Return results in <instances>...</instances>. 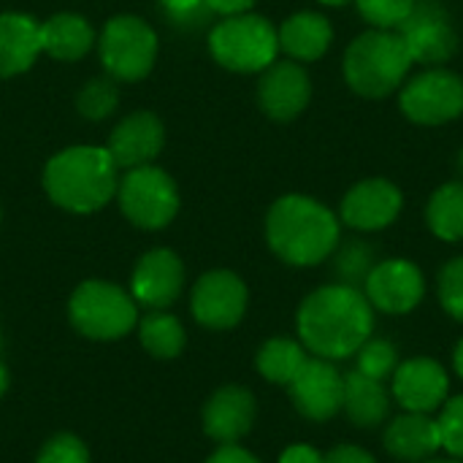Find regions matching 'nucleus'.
Listing matches in <instances>:
<instances>
[{
  "label": "nucleus",
  "instance_id": "1",
  "mask_svg": "<svg viewBox=\"0 0 463 463\" xmlns=\"http://www.w3.org/2000/svg\"><path fill=\"white\" fill-rule=\"evenodd\" d=\"M296 328L309 355L336 364L353 358L374 336V309L361 288L334 282L301 301Z\"/></svg>",
  "mask_w": 463,
  "mask_h": 463
},
{
  "label": "nucleus",
  "instance_id": "2",
  "mask_svg": "<svg viewBox=\"0 0 463 463\" xmlns=\"http://www.w3.org/2000/svg\"><path fill=\"white\" fill-rule=\"evenodd\" d=\"M266 241L271 252L290 266H317L336 252L342 220L309 195H282L269 209Z\"/></svg>",
  "mask_w": 463,
  "mask_h": 463
},
{
  "label": "nucleus",
  "instance_id": "3",
  "mask_svg": "<svg viewBox=\"0 0 463 463\" xmlns=\"http://www.w3.org/2000/svg\"><path fill=\"white\" fill-rule=\"evenodd\" d=\"M117 171L106 146H68L46 163L43 190L60 209L92 214L117 195Z\"/></svg>",
  "mask_w": 463,
  "mask_h": 463
},
{
  "label": "nucleus",
  "instance_id": "4",
  "mask_svg": "<svg viewBox=\"0 0 463 463\" xmlns=\"http://www.w3.org/2000/svg\"><path fill=\"white\" fill-rule=\"evenodd\" d=\"M415 60L399 30L372 27L361 33L345 52V81L361 98H388L396 92Z\"/></svg>",
  "mask_w": 463,
  "mask_h": 463
},
{
  "label": "nucleus",
  "instance_id": "5",
  "mask_svg": "<svg viewBox=\"0 0 463 463\" xmlns=\"http://www.w3.org/2000/svg\"><path fill=\"white\" fill-rule=\"evenodd\" d=\"M212 57L236 73H263L279 54L277 27L258 14H236L217 22L209 33Z\"/></svg>",
  "mask_w": 463,
  "mask_h": 463
},
{
  "label": "nucleus",
  "instance_id": "6",
  "mask_svg": "<svg viewBox=\"0 0 463 463\" xmlns=\"http://www.w3.org/2000/svg\"><path fill=\"white\" fill-rule=\"evenodd\" d=\"M71 323L79 334L98 339V342H111L125 336L136 326V298L125 293L122 288L100 279L81 282L68 304Z\"/></svg>",
  "mask_w": 463,
  "mask_h": 463
},
{
  "label": "nucleus",
  "instance_id": "7",
  "mask_svg": "<svg viewBox=\"0 0 463 463\" xmlns=\"http://www.w3.org/2000/svg\"><path fill=\"white\" fill-rule=\"evenodd\" d=\"M106 73L119 81H141L157 60V33L141 16H114L98 38Z\"/></svg>",
  "mask_w": 463,
  "mask_h": 463
},
{
  "label": "nucleus",
  "instance_id": "8",
  "mask_svg": "<svg viewBox=\"0 0 463 463\" xmlns=\"http://www.w3.org/2000/svg\"><path fill=\"white\" fill-rule=\"evenodd\" d=\"M117 198L122 214L144 231L165 228L179 212V190L157 165L130 168L117 184Z\"/></svg>",
  "mask_w": 463,
  "mask_h": 463
},
{
  "label": "nucleus",
  "instance_id": "9",
  "mask_svg": "<svg viewBox=\"0 0 463 463\" xmlns=\"http://www.w3.org/2000/svg\"><path fill=\"white\" fill-rule=\"evenodd\" d=\"M399 106L415 125H445L463 114V79L450 68L434 65L402 84Z\"/></svg>",
  "mask_w": 463,
  "mask_h": 463
},
{
  "label": "nucleus",
  "instance_id": "10",
  "mask_svg": "<svg viewBox=\"0 0 463 463\" xmlns=\"http://www.w3.org/2000/svg\"><path fill=\"white\" fill-rule=\"evenodd\" d=\"M364 296L374 312L410 315L426 296V279L418 263L407 258H388L372 266L364 279Z\"/></svg>",
  "mask_w": 463,
  "mask_h": 463
},
{
  "label": "nucleus",
  "instance_id": "11",
  "mask_svg": "<svg viewBox=\"0 0 463 463\" xmlns=\"http://www.w3.org/2000/svg\"><path fill=\"white\" fill-rule=\"evenodd\" d=\"M420 65H445L458 52V33L450 22V14L437 0H418L412 14L396 27Z\"/></svg>",
  "mask_w": 463,
  "mask_h": 463
},
{
  "label": "nucleus",
  "instance_id": "12",
  "mask_svg": "<svg viewBox=\"0 0 463 463\" xmlns=\"http://www.w3.org/2000/svg\"><path fill=\"white\" fill-rule=\"evenodd\" d=\"M450 393V377L437 358L415 355L399 361L396 372L391 374V396L399 402L404 412H423L431 415L442 410Z\"/></svg>",
  "mask_w": 463,
  "mask_h": 463
},
{
  "label": "nucleus",
  "instance_id": "13",
  "mask_svg": "<svg viewBox=\"0 0 463 463\" xmlns=\"http://www.w3.org/2000/svg\"><path fill=\"white\" fill-rule=\"evenodd\" d=\"M402 209H404L402 190L383 176H372L353 184L345 193L339 206V220L358 233H374L393 225Z\"/></svg>",
  "mask_w": 463,
  "mask_h": 463
},
{
  "label": "nucleus",
  "instance_id": "14",
  "mask_svg": "<svg viewBox=\"0 0 463 463\" xmlns=\"http://www.w3.org/2000/svg\"><path fill=\"white\" fill-rule=\"evenodd\" d=\"M293 407L315 423H326L342 412L345 396V374L336 369L334 361L309 355L301 372L288 385Z\"/></svg>",
  "mask_w": 463,
  "mask_h": 463
},
{
  "label": "nucleus",
  "instance_id": "15",
  "mask_svg": "<svg viewBox=\"0 0 463 463\" xmlns=\"http://www.w3.org/2000/svg\"><path fill=\"white\" fill-rule=\"evenodd\" d=\"M247 285L241 282L239 274L217 269L203 274L195 288H193V315L201 326L214 328V331H225L239 326V320L247 312Z\"/></svg>",
  "mask_w": 463,
  "mask_h": 463
},
{
  "label": "nucleus",
  "instance_id": "16",
  "mask_svg": "<svg viewBox=\"0 0 463 463\" xmlns=\"http://www.w3.org/2000/svg\"><path fill=\"white\" fill-rule=\"evenodd\" d=\"M312 100V79L296 60H274L258 84V103L277 122L296 119Z\"/></svg>",
  "mask_w": 463,
  "mask_h": 463
},
{
  "label": "nucleus",
  "instance_id": "17",
  "mask_svg": "<svg viewBox=\"0 0 463 463\" xmlns=\"http://www.w3.org/2000/svg\"><path fill=\"white\" fill-rule=\"evenodd\" d=\"M165 128L152 111H133L125 117L109 136V155L117 168H141L152 165V160L163 152Z\"/></svg>",
  "mask_w": 463,
  "mask_h": 463
},
{
  "label": "nucleus",
  "instance_id": "18",
  "mask_svg": "<svg viewBox=\"0 0 463 463\" xmlns=\"http://www.w3.org/2000/svg\"><path fill=\"white\" fill-rule=\"evenodd\" d=\"M184 288V266L171 250H149L133 269L130 293L149 309L171 307Z\"/></svg>",
  "mask_w": 463,
  "mask_h": 463
},
{
  "label": "nucleus",
  "instance_id": "19",
  "mask_svg": "<svg viewBox=\"0 0 463 463\" xmlns=\"http://www.w3.org/2000/svg\"><path fill=\"white\" fill-rule=\"evenodd\" d=\"M255 396L241 385L220 388L203 407V429L214 442L236 445L255 423Z\"/></svg>",
  "mask_w": 463,
  "mask_h": 463
},
{
  "label": "nucleus",
  "instance_id": "20",
  "mask_svg": "<svg viewBox=\"0 0 463 463\" xmlns=\"http://www.w3.org/2000/svg\"><path fill=\"white\" fill-rule=\"evenodd\" d=\"M383 445L396 461H429L442 450L439 423H437V418L423 415V412H404L385 426Z\"/></svg>",
  "mask_w": 463,
  "mask_h": 463
},
{
  "label": "nucleus",
  "instance_id": "21",
  "mask_svg": "<svg viewBox=\"0 0 463 463\" xmlns=\"http://www.w3.org/2000/svg\"><path fill=\"white\" fill-rule=\"evenodd\" d=\"M41 52V22L16 11L0 14V79L30 71Z\"/></svg>",
  "mask_w": 463,
  "mask_h": 463
},
{
  "label": "nucleus",
  "instance_id": "22",
  "mask_svg": "<svg viewBox=\"0 0 463 463\" xmlns=\"http://www.w3.org/2000/svg\"><path fill=\"white\" fill-rule=\"evenodd\" d=\"M277 35H279V52H285L290 60L315 62L331 49L334 27L328 16L317 11H298L282 22Z\"/></svg>",
  "mask_w": 463,
  "mask_h": 463
},
{
  "label": "nucleus",
  "instance_id": "23",
  "mask_svg": "<svg viewBox=\"0 0 463 463\" xmlns=\"http://www.w3.org/2000/svg\"><path fill=\"white\" fill-rule=\"evenodd\" d=\"M391 391L383 380H372L361 372L345 374V396H342V412L347 420L358 429H377L391 415Z\"/></svg>",
  "mask_w": 463,
  "mask_h": 463
},
{
  "label": "nucleus",
  "instance_id": "24",
  "mask_svg": "<svg viewBox=\"0 0 463 463\" xmlns=\"http://www.w3.org/2000/svg\"><path fill=\"white\" fill-rule=\"evenodd\" d=\"M95 43L92 24L79 14H54L41 24V49L54 60L76 62Z\"/></svg>",
  "mask_w": 463,
  "mask_h": 463
},
{
  "label": "nucleus",
  "instance_id": "25",
  "mask_svg": "<svg viewBox=\"0 0 463 463\" xmlns=\"http://www.w3.org/2000/svg\"><path fill=\"white\" fill-rule=\"evenodd\" d=\"M426 222L437 239L463 241V182H445L431 193Z\"/></svg>",
  "mask_w": 463,
  "mask_h": 463
},
{
  "label": "nucleus",
  "instance_id": "26",
  "mask_svg": "<svg viewBox=\"0 0 463 463\" xmlns=\"http://www.w3.org/2000/svg\"><path fill=\"white\" fill-rule=\"evenodd\" d=\"M307 358H309V353L301 342L288 339V336H277V339H269L258 350L255 366L269 383L288 388L293 383V377L301 372V366L307 364Z\"/></svg>",
  "mask_w": 463,
  "mask_h": 463
},
{
  "label": "nucleus",
  "instance_id": "27",
  "mask_svg": "<svg viewBox=\"0 0 463 463\" xmlns=\"http://www.w3.org/2000/svg\"><path fill=\"white\" fill-rule=\"evenodd\" d=\"M141 345L155 358H176L184 347V328L174 315L152 312L141 320Z\"/></svg>",
  "mask_w": 463,
  "mask_h": 463
},
{
  "label": "nucleus",
  "instance_id": "28",
  "mask_svg": "<svg viewBox=\"0 0 463 463\" xmlns=\"http://www.w3.org/2000/svg\"><path fill=\"white\" fill-rule=\"evenodd\" d=\"M119 106V90L111 79H90L79 95H76V109L84 119L100 122L111 117Z\"/></svg>",
  "mask_w": 463,
  "mask_h": 463
},
{
  "label": "nucleus",
  "instance_id": "29",
  "mask_svg": "<svg viewBox=\"0 0 463 463\" xmlns=\"http://www.w3.org/2000/svg\"><path fill=\"white\" fill-rule=\"evenodd\" d=\"M355 361H358V366H355V372H361V374H366V377H372V380H388L393 372H396V366H399V353H396V347L388 342V339H366L364 345H361V350L355 353Z\"/></svg>",
  "mask_w": 463,
  "mask_h": 463
},
{
  "label": "nucleus",
  "instance_id": "30",
  "mask_svg": "<svg viewBox=\"0 0 463 463\" xmlns=\"http://www.w3.org/2000/svg\"><path fill=\"white\" fill-rule=\"evenodd\" d=\"M437 298L439 307L453 317L463 323V255L448 260L439 274H437Z\"/></svg>",
  "mask_w": 463,
  "mask_h": 463
},
{
  "label": "nucleus",
  "instance_id": "31",
  "mask_svg": "<svg viewBox=\"0 0 463 463\" xmlns=\"http://www.w3.org/2000/svg\"><path fill=\"white\" fill-rule=\"evenodd\" d=\"M358 14L380 30H396L415 8L418 0H353Z\"/></svg>",
  "mask_w": 463,
  "mask_h": 463
},
{
  "label": "nucleus",
  "instance_id": "32",
  "mask_svg": "<svg viewBox=\"0 0 463 463\" xmlns=\"http://www.w3.org/2000/svg\"><path fill=\"white\" fill-rule=\"evenodd\" d=\"M437 423H439V434H442V450L463 461V393L442 404Z\"/></svg>",
  "mask_w": 463,
  "mask_h": 463
},
{
  "label": "nucleus",
  "instance_id": "33",
  "mask_svg": "<svg viewBox=\"0 0 463 463\" xmlns=\"http://www.w3.org/2000/svg\"><path fill=\"white\" fill-rule=\"evenodd\" d=\"M372 266H374L372 250L364 241H353V244H347V247H342L336 252V269H339L345 285H353V288L364 285V279L372 271Z\"/></svg>",
  "mask_w": 463,
  "mask_h": 463
},
{
  "label": "nucleus",
  "instance_id": "34",
  "mask_svg": "<svg viewBox=\"0 0 463 463\" xmlns=\"http://www.w3.org/2000/svg\"><path fill=\"white\" fill-rule=\"evenodd\" d=\"M35 463H90V453L81 439L71 434H60L41 448Z\"/></svg>",
  "mask_w": 463,
  "mask_h": 463
},
{
  "label": "nucleus",
  "instance_id": "35",
  "mask_svg": "<svg viewBox=\"0 0 463 463\" xmlns=\"http://www.w3.org/2000/svg\"><path fill=\"white\" fill-rule=\"evenodd\" d=\"M160 5L168 14V19L179 24H201L212 14L206 0H160Z\"/></svg>",
  "mask_w": 463,
  "mask_h": 463
},
{
  "label": "nucleus",
  "instance_id": "36",
  "mask_svg": "<svg viewBox=\"0 0 463 463\" xmlns=\"http://www.w3.org/2000/svg\"><path fill=\"white\" fill-rule=\"evenodd\" d=\"M326 463H377V458L358 445H336L331 453H326Z\"/></svg>",
  "mask_w": 463,
  "mask_h": 463
},
{
  "label": "nucleus",
  "instance_id": "37",
  "mask_svg": "<svg viewBox=\"0 0 463 463\" xmlns=\"http://www.w3.org/2000/svg\"><path fill=\"white\" fill-rule=\"evenodd\" d=\"M206 463H260L252 453H247L244 448H239V445H222V448H217L212 456H209V461Z\"/></svg>",
  "mask_w": 463,
  "mask_h": 463
},
{
  "label": "nucleus",
  "instance_id": "38",
  "mask_svg": "<svg viewBox=\"0 0 463 463\" xmlns=\"http://www.w3.org/2000/svg\"><path fill=\"white\" fill-rule=\"evenodd\" d=\"M279 463H326V456L309 445H290L282 456Z\"/></svg>",
  "mask_w": 463,
  "mask_h": 463
},
{
  "label": "nucleus",
  "instance_id": "39",
  "mask_svg": "<svg viewBox=\"0 0 463 463\" xmlns=\"http://www.w3.org/2000/svg\"><path fill=\"white\" fill-rule=\"evenodd\" d=\"M258 0H206L212 14H222V16H236V14H247Z\"/></svg>",
  "mask_w": 463,
  "mask_h": 463
},
{
  "label": "nucleus",
  "instance_id": "40",
  "mask_svg": "<svg viewBox=\"0 0 463 463\" xmlns=\"http://www.w3.org/2000/svg\"><path fill=\"white\" fill-rule=\"evenodd\" d=\"M453 369H456V374L463 380V339L456 345V350H453Z\"/></svg>",
  "mask_w": 463,
  "mask_h": 463
},
{
  "label": "nucleus",
  "instance_id": "41",
  "mask_svg": "<svg viewBox=\"0 0 463 463\" xmlns=\"http://www.w3.org/2000/svg\"><path fill=\"white\" fill-rule=\"evenodd\" d=\"M5 388H8V372H5V366L0 364V396L5 393Z\"/></svg>",
  "mask_w": 463,
  "mask_h": 463
},
{
  "label": "nucleus",
  "instance_id": "42",
  "mask_svg": "<svg viewBox=\"0 0 463 463\" xmlns=\"http://www.w3.org/2000/svg\"><path fill=\"white\" fill-rule=\"evenodd\" d=\"M317 3H323V5H334V8H339V5H347L350 0H317Z\"/></svg>",
  "mask_w": 463,
  "mask_h": 463
},
{
  "label": "nucleus",
  "instance_id": "43",
  "mask_svg": "<svg viewBox=\"0 0 463 463\" xmlns=\"http://www.w3.org/2000/svg\"><path fill=\"white\" fill-rule=\"evenodd\" d=\"M423 463H463V461L453 458V456H448V458H429V461H423Z\"/></svg>",
  "mask_w": 463,
  "mask_h": 463
}]
</instances>
